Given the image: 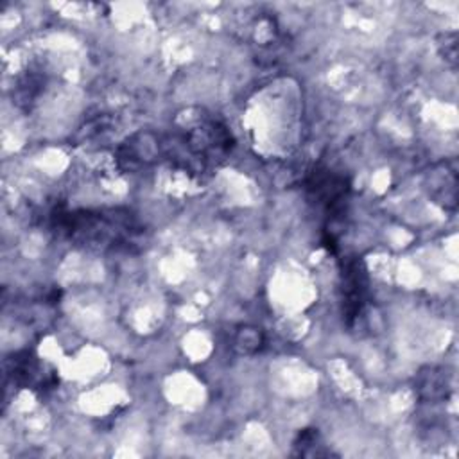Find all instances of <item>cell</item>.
Listing matches in <instances>:
<instances>
[{"instance_id": "cell-1", "label": "cell", "mask_w": 459, "mask_h": 459, "mask_svg": "<svg viewBox=\"0 0 459 459\" xmlns=\"http://www.w3.org/2000/svg\"><path fill=\"white\" fill-rule=\"evenodd\" d=\"M235 145L230 129L215 118L172 129L169 133H136L117 151V161L124 170H138L154 161H169L174 169L203 179L217 170Z\"/></svg>"}, {"instance_id": "cell-2", "label": "cell", "mask_w": 459, "mask_h": 459, "mask_svg": "<svg viewBox=\"0 0 459 459\" xmlns=\"http://www.w3.org/2000/svg\"><path fill=\"white\" fill-rule=\"evenodd\" d=\"M45 226L54 238L97 255H138L149 242L145 224L122 206H54L45 215Z\"/></svg>"}, {"instance_id": "cell-3", "label": "cell", "mask_w": 459, "mask_h": 459, "mask_svg": "<svg viewBox=\"0 0 459 459\" xmlns=\"http://www.w3.org/2000/svg\"><path fill=\"white\" fill-rule=\"evenodd\" d=\"M303 190L307 201L323 213L325 224L321 231V244L328 249V253L337 255L339 244L335 226L341 224L348 213L351 192L350 179L319 161L305 174Z\"/></svg>"}, {"instance_id": "cell-4", "label": "cell", "mask_w": 459, "mask_h": 459, "mask_svg": "<svg viewBox=\"0 0 459 459\" xmlns=\"http://www.w3.org/2000/svg\"><path fill=\"white\" fill-rule=\"evenodd\" d=\"M339 301L342 321L348 328H353L371 301L369 273L362 256L346 255L339 258Z\"/></svg>"}, {"instance_id": "cell-5", "label": "cell", "mask_w": 459, "mask_h": 459, "mask_svg": "<svg viewBox=\"0 0 459 459\" xmlns=\"http://www.w3.org/2000/svg\"><path fill=\"white\" fill-rule=\"evenodd\" d=\"M5 387L30 389L38 396L50 394L57 384V373L32 350H20L4 360Z\"/></svg>"}, {"instance_id": "cell-6", "label": "cell", "mask_w": 459, "mask_h": 459, "mask_svg": "<svg viewBox=\"0 0 459 459\" xmlns=\"http://www.w3.org/2000/svg\"><path fill=\"white\" fill-rule=\"evenodd\" d=\"M450 380L448 375L443 369L429 368L427 371H421L418 382H416V393L425 402H437L445 400L450 393Z\"/></svg>"}, {"instance_id": "cell-7", "label": "cell", "mask_w": 459, "mask_h": 459, "mask_svg": "<svg viewBox=\"0 0 459 459\" xmlns=\"http://www.w3.org/2000/svg\"><path fill=\"white\" fill-rule=\"evenodd\" d=\"M292 448L294 455L301 457H323L332 454V450L326 448V445L323 443V437L317 429H301L292 443Z\"/></svg>"}, {"instance_id": "cell-8", "label": "cell", "mask_w": 459, "mask_h": 459, "mask_svg": "<svg viewBox=\"0 0 459 459\" xmlns=\"http://www.w3.org/2000/svg\"><path fill=\"white\" fill-rule=\"evenodd\" d=\"M264 332L256 326H240L231 341V348L238 355H255L264 348Z\"/></svg>"}, {"instance_id": "cell-9", "label": "cell", "mask_w": 459, "mask_h": 459, "mask_svg": "<svg viewBox=\"0 0 459 459\" xmlns=\"http://www.w3.org/2000/svg\"><path fill=\"white\" fill-rule=\"evenodd\" d=\"M43 84H45V79H43V75L39 74V70H38V72H32V70H30V72H29L23 79H20V82H18V88H16V91H18L16 102L29 106V104L34 102L36 97L39 95Z\"/></svg>"}, {"instance_id": "cell-10", "label": "cell", "mask_w": 459, "mask_h": 459, "mask_svg": "<svg viewBox=\"0 0 459 459\" xmlns=\"http://www.w3.org/2000/svg\"><path fill=\"white\" fill-rule=\"evenodd\" d=\"M445 59L454 63L457 61V38H455V32H448L445 34Z\"/></svg>"}]
</instances>
